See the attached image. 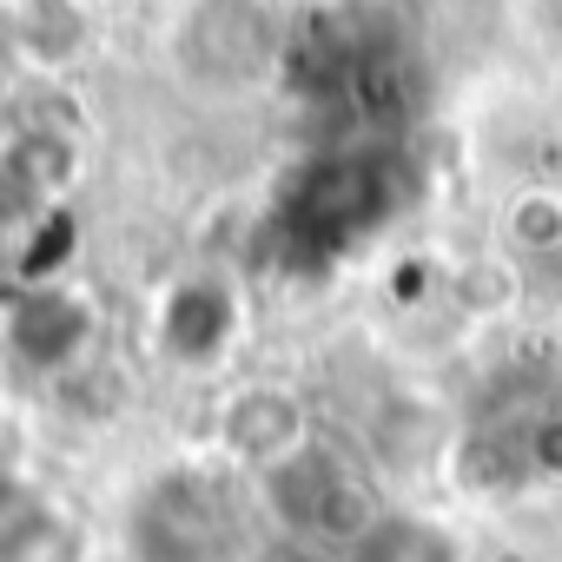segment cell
<instances>
[{
    "instance_id": "1",
    "label": "cell",
    "mask_w": 562,
    "mask_h": 562,
    "mask_svg": "<svg viewBox=\"0 0 562 562\" xmlns=\"http://www.w3.org/2000/svg\"><path fill=\"white\" fill-rule=\"evenodd\" d=\"M251 536V496L232 463H166L153 470L120 522L126 562H238Z\"/></svg>"
},
{
    "instance_id": "2",
    "label": "cell",
    "mask_w": 562,
    "mask_h": 562,
    "mask_svg": "<svg viewBox=\"0 0 562 562\" xmlns=\"http://www.w3.org/2000/svg\"><path fill=\"white\" fill-rule=\"evenodd\" d=\"M258 503L285 522V536L318 542V549H358L384 522L371 483L325 443H305L285 463H271L258 476Z\"/></svg>"
},
{
    "instance_id": "3",
    "label": "cell",
    "mask_w": 562,
    "mask_h": 562,
    "mask_svg": "<svg viewBox=\"0 0 562 562\" xmlns=\"http://www.w3.org/2000/svg\"><path fill=\"white\" fill-rule=\"evenodd\" d=\"M0 345L21 371H67L93 345V299L74 285H27L0 325Z\"/></svg>"
},
{
    "instance_id": "4",
    "label": "cell",
    "mask_w": 562,
    "mask_h": 562,
    "mask_svg": "<svg viewBox=\"0 0 562 562\" xmlns=\"http://www.w3.org/2000/svg\"><path fill=\"white\" fill-rule=\"evenodd\" d=\"M371 205H378L371 166H364V159H325L318 172H305V186H292L285 225H292V238H305L312 251H331V245H345L351 232L371 225Z\"/></svg>"
},
{
    "instance_id": "5",
    "label": "cell",
    "mask_w": 562,
    "mask_h": 562,
    "mask_svg": "<svg viewBox=\"0 0 562 562\" xmlns=\"http://www.w3.org/2000/svg\"><path fill=\"white\" fill-rule=\"evenodd\" d=\"M305 443H312V437H305L299 397L271 391V384L238 391V397L225 404V417H218V450H225V463H232V470H251V476H265L271 463H285V457L305 450Z\"/></svg>"
},
{
    "instance_id": "6",
    "label": "cell",
    "mask_w": 562,
    "mask_h": 562,
    "mask_svg": "<svg viewBox=\"0 0 562 562\" xmlns=\"http://www.w3.org/2000/svg\"><path fill=\"white\" fill-rule=\"evenodd\" d=\"M232 331H238V312L218 278H179L159 305V351L179 364H212L232 345Z\"/></svg>"
},
{
    "instance_id": "7",
    "label": "cell",
    "mask_w": 562,
    "mask_h": 562,
    "mask_svg": "<svg viewBox=\"0 0 562 562\" xmlns=\"http://www.w3.org/2000/svg\"><path fill=\"white\" fill-rule=\"evenodd\" d=\"M0 562H80V529L47 496L21 490L0 509Z\"/></svg>"
},
{
    "instance_id": "8",
    "label": "cell",
    "mask_w": 562,
    "mask_h": 562,
    "mask_svg": "<svg viewBox=\"0 0 562 562\" xmlns=\"http://www.w3.org/2000/svg\"><path fill=\"white\" fill-rule=\"evenodd\" d=\"M351 562H463V549L437 529V522H417V516H384L358 549Z\"/></svg>"
},
{
    "instance_id": "9",
    "label": "cell",
    "mask_w": 562,
    "mask_h": 562,
    "mask_svg": "<svg viewBox=\"0 0 562 562\" xmlns=\"http://www.w3.org/2000/svg\"><path fill=\"white\" fill-rule=\"evenodd\" d=\"M265 562H338V549H318V542H299V536H285L278 549H265Z\"/></svg>"
},
{
    "instance_id": "10",
    "label": "cell",
    "mask_w": 562,
    "mask_h": 562,
    "mask_svg": "<svg viewBox=\"0 0 562 562\" xmlns=\"http://www.w3.org/2000/svg\"><path fill=\"white\" fill-rule=\"evenodd\" d=\"M21 496V476H14V463H8V450H0V509H8Z\"/></svg>"
}]
</instances>
